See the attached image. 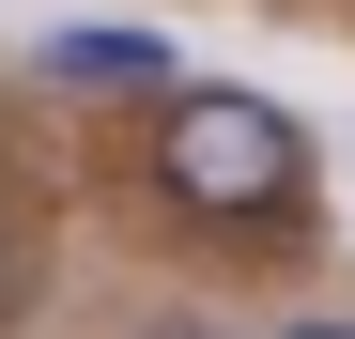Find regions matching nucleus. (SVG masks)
<instances>
[{
	"label": "nucleus",
	"instance_id": "obj_2",
	"mask_svg": "<svg viewBox=\"0 0 355 339\" xmlns=\"http://www.w3.org/2000/svg\"><path fill=\"white\" fill-rule=\"evenodd\" d=\"M46 93H170V46L155 31H62L46 46Z\"/></svg>",
	"mask_w": 355,
	"mask_h": 339
},
{
	"label": "nucleus",
	"instance_id": "obj_1",
	"mask_svg": "<svg viewBox=\"0 0 355 339\" xmlns=\"http://www.w3.org/2000/svg\"><path fill=\"white\" fill-rule=\"evenodd\" d=\"M155 185L186 216H278L293 185H309V139H293V108L201 77V93H170V124H155Z\"/></svg>",
	"mask_w": 355,
	"mask_h": 339
},
{
	"label": "nucleus",
	"instance_id": "obj_3",
	"mask_svg": "<svg viewBox=\"0 0 355 339\" xmlns=\"http://www.w3.org/2000/svg\"><path fill=\"white\" fill-rule=\"evenodd\" d=\"M278 339H355V324H278Z\"/></svg>",
	"mask_w": 355,
	"mask_h": 339
}]
</instances>
